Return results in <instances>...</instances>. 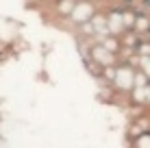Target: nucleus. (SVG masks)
I'll list each match as a JSON object with an SVG mask.
<instances>
[{
  "label": "nucleus",
  "instance_id": "1",
  "mask_svg": "<svg viewBox=\"0 0 150 148\" xmlns=\"http://www.w3.org/2000/svg\"><path fill=\"white\" fill-rule=\"evenodd\" d=\"M137 85V72L131 65H117L115 79H113V89L117 91H133Z\"/></svg>",
  "mask_w": 150,
  "mask_h": 148
},
{
  "label": "nucleus",
  "instance_id": "2",
  "mask_svg": "<svg viewBox=\"0 0 150 148\" xmlns=\"http://www.w3.org/2000/svg\"><path fill=\"white\" fill-rule=\"evenodd\" d=\"M91 59H94L102 70H105V68H113V65H115V55L109 52L105 46H96V48L91 50Z\"/></svg>",
  "mask_w": 150,
  "mask_h": 148
},
{
  "label": "nucleus",
  "instance_id": "3",
  "mask_svg": "<svg viewBox=\"0 0 150 148\" xmlns=\"http://www.w3.org/2000/svg\"><path fill=\"white\" fill-rule=\"evenodd\" d=\"M89 18H91V4L89 2H79L74 7V11H72V20H76V22H85Z\"/></svg>",
  "mask_w": 150,
  "mask_h": 148
},
{
  "label": "nucleus",
  "instance_id": "4",
  "mask_svg": "<svg viewBox=\"0 0 150 148\" xmlns=\"http://www.w3.org/2000/svg\"><path fill=\"white\" fill-rule=\"evenodd\" d=\"M135 148H150V131H144V133L137 135Z\"/></svg>",
  "mask_w": 150,
  "mask_h": 148
},
{
  "label": "nucleus",
  "instance_id": "5",
  "mask_svg": "<svg viewBox=\"0 0 150 148\" xmlns=\"http://www.w3.org/2000/svg\"><path fill=\"white\" fill-rule=\"evenodd\" d=\"M142 72L148 76L150 81V57H142Z\"/></svg>",
  "mask_w": 150,
  "mask_h": 148
},
{
  "label": "nucleus",
  "instance_id": "6",
  "mask_svg": "<svg viewBox=\"0 0 150 148\" xmlns=\"http://www.w3.org/2000/svg\"><path fill=\"white\" fill-rule=\"evenodd\" d=\"M148 109H150V89H148Z\"/></svg>",
  "mask_w": 150,
  "mask_h": 148
}]
</instances>
